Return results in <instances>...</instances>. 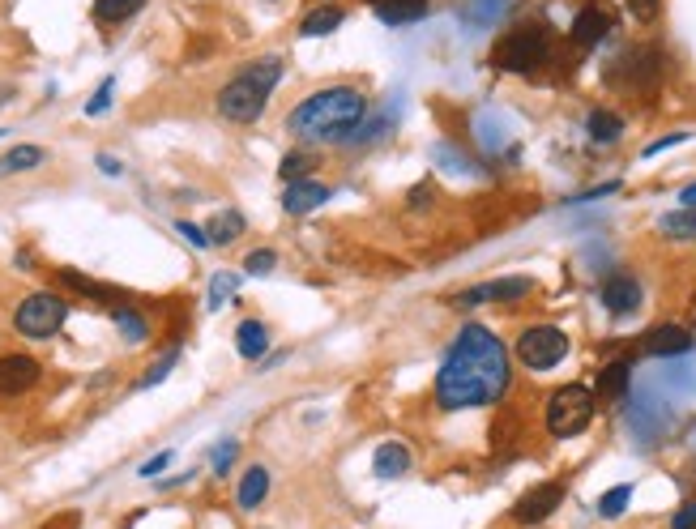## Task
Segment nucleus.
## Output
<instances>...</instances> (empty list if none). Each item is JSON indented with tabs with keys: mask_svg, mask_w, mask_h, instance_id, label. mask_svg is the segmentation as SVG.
Segmentation results:
<instances>
[{
	"mask_svg": "<svg viewBox=\"0 0 696 529\" xmlns=\"http://www.w3.org/2000/svg\"><path fill=\"white\" fill-rule=\"evenodd\" d=\"M513 384L509 346L487 325H462L436 372V406L440 410H479L496 406Z\"/></svg>",
	"mask_w": 696,
	"mask_h": 529,
	"instance_id": "obj_1",
	"label": "nucleus"
},
{
	"mask_svg": "<svg viewBox=\"0 0 696 529\" xmlns=\"http://www.w3.org/2000/svg\"><path fill=\"white\" fill-rule=\"evenodd\" d=\"M368 116H372V107H368V94L359 86H325V90L308 94L304 103L291 107L287 133L295 141H304V146H329V141L346 146V137H351Z\"/></svg>",
	"mask_w": 696,
	"mask_h": 529,
	"instance_id": "obj_2",
	"label": "nucleus"
},
{
	"mask_svg": "<svg viewBox=\"0 0 696 529\" xmlns=\"http://www.w3.org/2000/svg\"><path fill=\"white\" fill-rule=\"evenodd\" d=\"M278 82H282V60L278 56L244 64V69L235 73L223 90H218V99H214L218 116L231 120V124H257Z\"/></svg>",
	"mask_w": 696,
	"mask_h": 529,
	"instance_id": "obj_3",
	"label": "nucleus"
},
{
	"mask_svg": "<svg viewBox=\"0 0 696 529\" xmlns=\"http://www.w3.org/2000/svg\"><path fill=\"white\" fill-rule=\"evenodd\" d=\"M551 56V30L547 26H517L513 35H504L492 47V64L500 73H517L526 77L534 69H543Z\"/></svg>",
	"mask_w": 696,
	"mask_h": 529,
	"instance_id": "obj_4",
	"label": "nucleus"
},
{
	"mask_svg": "<svg viewBox=\"0 0 696 529\" xmlns=\"http://www.w3.org/2000/svg\"><path fill=\"white\" fill-rule=\"evenodd\" d=\"M594 410H598V402L585 384H564V389H556L547 402V431L556 440L581 436V431L594 423Z\"/></svg>",
	"mask_w": 696,
	"mask_h": 529,
	"instance_id": "obj_5",
	"label": "nucleus"
},
{
	"mask_svg": "<svg viewBox=\"0 0 696 529\" xmlns=\"http://www.w3.org/2000/svg\"><path fill=\"white\" fill-rule=\"evenodd\" d=\"M65 320H69V299H60L52 291H35L13 308V329L22 338H56Z\"/></svg>",
	"mask_w": 696,
	"mask_h": 529,
	"instance_id": "obj_6",
	"label": "nucleus"
},
{
	"mask_svg": "<svg viewBox=\"0 0 696 529\" xmlns=\"http://www.w3.org/2000/svg\"><path fill=\"white\" fill-rule=\"evenodd\" d=\"M568 355V333L556 325H530L517 338V359L530 367V372H551L560 367Z\"/></svg>",
	"mask_w": 696,
	"mask_h": 529,
	"instance_id": "obj_7",
	"label": "nucleus"
},
{
	"mask_svg": "<svg viewBox=\"0 0 696 529\" xmlns=\"http://www.w3.org/2000/svg\"><path fill=\"white\" fill-rule=\"evenodd\" d=\"M560 504H564V483H560V478H556V483H539V487H530V491L513 504V521H517V525H539V521H547Z\"/></svg>",
	"mask_w": 696,
	"mask_h": 529,
	"instance_id": "obj_8",
	"label": "nucleus"
},
{
	"mask_svg": "<svg viewBox=\"0 0 696 529\" xmlns=\"http://www.w3.org/2000/svg\"><path fill=\"white\" fill-rule=\"evenodd\" d=\"M43 380L39 359L30 355H0V397H22Z\"/></svg>",
	"mask_w": 696,
	"mask_h": 529,
	"instance_id": "obj_9",
	"label": "nucleus"
},
{
	"mask_svg": "<svg viewBox=\"0 0 696 529\" xmlns=\"http://www.w3.org/2000/svg\"><path fill=\"white\" fill-rule=\"evenodd\" d=\"M598 299H603V308H607L611 316H632V312L641 308L645 291H641V282L632 278V274H611V278L603 282V291H598Z\"/></svg>",
	"mask_w": 696,
	"mask_h": 529,
	"instance_id": "obj_10",
	"label": "nucleus"
},
{
	"mask_svg": "<svg viewBox=\"0 0 696 529\" xmlns=\"http://www.w3.org/2000/svg\"><path fill=\"white\" fill-rule=\"evenodd\" d=\"M692 346H696V338L684 325H658L641 338V350L645 355H654V359H679V355H688Z\"/></svg>",
	"mask_w": 696,
	"mask_h": 529,
	"instance_id": "obj_11",
	"label": "nucleus"
},
{
	"mask_svg": "<svg viewBox=\"0 0 696 529\" xmlns=\"http://www.w3.org/2000/svg\"><path fill=\"white\" fill-rule=\"evenodd\" d=\"M534 291V278L526 274H509V278H496V282H483V286H474V291L462 295V303L470 308V303H517V299H526Z\"/></svg>",
	"mask_w": 696,
	"mask_h": 529,
	"instance_id": "obj_12",
	"label": "nucleus"
},
{
	"mask_svg": "<svg viewBox=\"0 0 696 529\" xmlns=\"http://www.w3.org/2000/svg\"><path fill=\"white\" fill-rule=\"evenodd\" d=\"M329 201V188L325 184H316V180H291L287 192H282V210L287 214H312V210H321V205Z\"/></svg>",
	"mask_w": 696,
	"mask_h": 529,
	"instance_id": "obj_13",
	"label": "nucleus"
},
{
	"mask_svg": "<svg viewBox=\"0 0 696 529\" xmlns=\"http://www.w3.org/2000/svg\"><path fill=\"white\" fill-rule=\"evenodd\" d=\"M410 470V448L402 440H385L376 444V457H372V474L381 478V483H393V478H402Z\"/></svg>",
	"mask_w": 696,
	"mask_h": 529,
	"instance_id": "obj_14",
	"label": "nucleus"
},
{
	"mask_svg": "<svg viewBox=\"0 0 696 529\" xmlns=\"http://www.w3.org/2000/svg\"><path fill=\"white\" fill-rule=\"evenodd\" d=\"M573 43L577 47H594V43H603V35H611V18H607V9H598V5H585L577 18H573Z\"/></svg>",
	"mask_w": 696,
	"mask_h": 529,
	"instance_id": "obj_15",
	"label": "nucleus"
},
{
	"mask_svg": "<svg viewBox=\"0 0 696 529\" xmlns=\"http://www.w3.org/2000/svg\"><path fill=\"white\" fill-rule=\"evenodd\" d=\"M265 350H270V329H265L257 316L240 320V329H235V355L257 363V359H265Z\"/></svg>",
	"mask_w": 696,
	"mask_h": 529,
	"instance_id": "obj_16",
	"label": "nucleus"
},
{
	"mask_svg": "<svg viewBox=\"0 0 696 529\" xmlns=\"http://www.w3.org/2000/svg\"><path fill=\"white\" fill-rule=\"evenodd\" d=\"M372 13L385 26H410L427 18V0H372Z\"/></svg>",
	"mask_w": 696,
	"mask_h": 529,
	"instance_id": "obj_17",
	"label": "nucleus"
},
{
	"mask_svg": "<svg viewBox=\"0 0 696 529\" xmlns=\"http://www.w3.org/2000/svg\"><path fill=\"white\" fill-rule=\"evenodd\" d=\"M265 495H270V470H265V466L244 470L240 487H235V504H240L244 512H257L265 504Z\"/></svg>",
	"mask_w": 696,
	"mask_h": 529,
	"instance_id": "obj_18",
	"label": "nucleus"
},
{
	"mask_svg": "<svg viewBox=\"0 0 696 529\" xmlns=\"http://www.w3.org/2000/svg\"><path fill=\"white\" fill-rule=\"evenodd\" d=\"M342 22H346L342 5H316L312 13H304V22H299V35H304V39H325V35H334Z\"/></svg>",
	"mask_w": 696,
	"mask_h": 529,
	"instance_id": "obj_19",
	"label": "nucleus"
},
{
	"mask_svg": "<svg viewBox=\"0 0 696 529\" xmlns=\"http://www.w3.org/2000/svg\"><path fill=\"white\" fill-rule=\"evenodd\" d=\"M585 133H590L594 146H615L620 133H624V120L615 116V111H607V107H594L590 116H585Z\"/></svg>",
	"mask_w": 696,
	"mask_h": 529,
	"instance_id": "obj_20",
	"label": "nucleus"
},
{
	"mask_svg": "<svg viewBox=\"0 0 696 529\" xmlns=\"http://www.w3.org/2000/svg\"><path fill=\"white\" fill-rule=\"evenodd\" d=\"M43 158H47L43 146H13V150H5V154H0V180H9V175H22V171L43 167Z\"/></svg>",
	"mask_w": 696,
	"mask_h": 529,
	"instance_id": "obj_21",
	"label": "nucleus"
},
{
	"mask_svg": "<svg viewBox=\"0 0 696 529\" xmlns=\"http://www.w3.org/2000/svg\"><path fill=\"white\" fill-rule=\"evenodd\" d=\"M244 214L240 210H223V214H214L210 222H205V235H210V244H218V248H227V244H235V239L244 235Z\"/></svg>",
	"mask_w": 696,
	"mask_h": 529,
	"instance_id": "obj_22",
	"label": "nucleus"
},
{
	"mask_svg": "<svg viewBox=\"0 0 696 529\" xmlns=\"http://www.w3.org/2000/svg\"><path fill=\"white\" fill-rule=\"evenodd\" d=\"M112 320H116L120 338L129 342V346H141V342L150 338V320L141 316L137 308H124V303H116V308H112Z\"/></svg>",
	"mask_w": 696,
	"mask_h": 529,
	"instance_id": "obj_23",
	"label": "nucleus"
},
{
	"mask_svg": "<svg viewBox=\"0 0 696 529\" xmlns=\"http://www.w3.org/2000/svg\"><path fill=\"white\" fill-rule=\"evenodd\" d=\"M628 380H632V363H628V359L607 363L603 372H598V397H607V402L624 397V393H628Z\"/></svg>",
	"mask_w": 696,
	"mask_h": 529,
	"instance_id": "obj_24",
	"label": "nucleus"
},
{
	"mask_svg": "<svg viewBox=\"0 0 696 529\" xmlns=\"http://www.w3.org/2000/svg\"><path fill=\"white\" fill-rule=\"evenodd\" d=\"M146 9V0H94V22L103 26H124L129 18Z\"/></svg>",
	"mask_w": 696,
	"mask_h": 529,
	"instance_id": "obj_25",
	"label": "nucleus"
},
{
	"mask_svg": "<svg viewBox=\"0 0 696 529\" xmlns=\"http://www.w3.org/2000/svg\"><path fill=\"white\" fill-rule=\"evenodd\" d=\"M504 9H509V0H466L462 18H466V26H474V30H492V26L504 18Z\"/></svg>",
	"mask_w": 696,
	"mask_h": 529,
	"instance_id": "obj_26",
	"label": "nucleus"
},
{
	"mask_svg": "<svg viewBox=\"0 0 696 529\" xmlns=\"http://www.w3.org/2000/svg\"><path fill=\"white\" fill-rule=\"evenodd\" d=\"M389 133H393V116H368L346 137V146H372V141H385Z\"/></svg>",
	"mask_w": 696,
	"mask_h": 529,
	"instance_id": "obj_27",
	"label": "nucleus"
},
{
	"mask_svg": "<svg viewBox=\"0 0 696 529\" xmlns=\"http://www.w3.org/2000/svg\"><path fill=\"white\" fill-rule=\"evenodd\" d=\"M240 291V274H227V269H218V274L210 278V295H205V303H210V312H218L223 303Z\"/></svg>",
	"mask_w": 696,
	"mask_h": 529,
	"instance_id": "obj_28",
	"label": "nucleus"
},
{
	"mask_svg": "<svg viewBox=\"0 0 696 529\" xmlns=\"http://www.w3.org/2000/svg\"><path fill=\"white\" fill-rule=\"evenodd\" d=\"M662 235H675V239H696V210H684V205H679L675 214L662 218Z\"/></svg>",
	"mask_w": 696,
	"mask_h": 529,
	"instance_id": "obj_29",
	"label": "nucleus"
},
{
	"mask_svg": "<svg viewBox=\"0 0 696 529\" xmlns=\"http://www.w3.org/2000/svg\"><path fill=\"white\" fill-rule=\"evenodd\" d=\"M628 500H632V487H628V483H624V487H611L603 500H598V517H603V521L624 517V512H628Z\"/></svg>",
	"mask_w": 696,
	"mask_h": 529,
	"instance_id": "obj_30",
	"label": "nucleus"
},
{
	"mask_svg": "<svg viewBox=\"0 0 696 529\" xmlns=\"http://www.w3.org/2000/svg\"><path fill=\"white\" fill-rule=\"evenodd\" d=\"M312 163H316V158L308 154V150H291L287 158H282V167H278V175H282V180H308V171H312Z\"/></svg>",
	"mask_w": 696,
	"mask_h": 529,
	"instance_id": "obj_31",
	"label": "nucleus"
},
{
	"mask_svg": "<svg viewBox=\"0 0 696 529\" xmlns=\"http://www.w3.org/2000/svg\"><path fill=\"white\" fill-rule=\"evenodd\" d=\"M112 99H116V77H103L99 90H94V94H90V103H86V116H90V120L107 116V111H112Z\"/></svg>",
	"mask_w": 696,
	"mask_h": 529,
	"instance_id": "obj_32",
	"label": "nucleus"
},
{
	"mask_svg": "<svg viewBox=\"0 0 696 529\" xmlns=\"http://www.w3.org/2000/svg\"><path fill=\"white\" fill-rule=\"evenodd\" d=\"M176 363H180V346H171L167 355L158 359L154 367H146V376L137 380V389H154V384H163V380H167V372H171V367H176Z\"/></svg>",
	"mask_w": 696,
	"mask_h": 529,
	"instance_id": "obj_33",
	"label": "nucleus"
},
{
	"mask_svg": "<svg viewBox=\"0 0 696 529\" xmlns=\"http://www.w3.org/2000/svg\"><path fill=\"white\" fill-rule=\"evenodd\" d=\"M432 158H436L440 167H449V175H470V171H474L470 158H462V154H457L453 146H445V141H440V146L432 150Z\"/></svg>",
	"mask_w": 696,
	"mask_h": 529,
	"instance_id": "obj_34",
	"label": "nucleus"
},
{
	"mask_svg": "<svg viewBox=\"0 0 696 529\" xmlns=\"http://www.w3.org/2000/svg\"><path fill=\"white\" fill-rule=\"evenodd\" d=\"M56 278L65 282V286H73V291H82V295H94V299H107V295H112V291H107V286H99V282L82 278V274H77V269H60Z\"/></svg>",
	"mask_w": 696,
	"mask_h": 529,
	"instance_id": "obj_35",
	"label": "nucleus"
},
{
	"mask_svg": "<svg viewBox=\"0 0 696 529\" xmlns=\"http://www.w3.org/2000/svg\"><path fill=\"white\" fill-rule=\"evenodd\" d=\"M274 265H278V252L274 248H257V252H248L244 256V274H274Z\"/></svg>",
	"mask_w": 696,
	"mask_h": 529,
	"instance_id": "obj_36",
	"label": "nucleus"
},
{
	"mask_svg": "<svg viewBox=\"0 0 696 529\" xmlns=\"http://www.w3.org/2000/svg\"><path fill=\"white\" fill-rule=\"evenodd\" d=\"M628 5V13L637 18L641 26H650V22H658V13H662V0H624Z\"/></svg>",
	"mask_w": 696,
	"mask_h": 529,
	"instance_id": "obj_37",
	"label": "nucleus"
},
{
	"mask_svg": "<svg viewBox=\"0 0 696 529\" xmlns=\"http://www.w3.org/2000/svg\"><path fill=\"white\" fill-rule=\"evenodd\" d=\"M235 453H240V444H235V440H223V444H218V448H214V457H210V466H214V474H218V478H223V474L231 470V461H235Z\"/></svg>",
	"mask_w": 696,
	"mask_h": 529,
	"instance_id": "obj_38",
	"label": "nucleus"
},
{
	"mask_svg": "<svg viewBox=\"0 0 696 529\" xmlns=\"http://www.w3.org/2000/svg\"><path fill=\"white\" fill-rule=\"evenodd\" d=\"M176 231H180V235H184V239H188V244H193L197 252H205V248H214V244H210V235H205V227H197V222H188V218H180V222H176Z\"/></svg>",
	"mask_w": 696,
	"mask_h": 529,
	"instance_id": "obj_39",
	"label": "nucleus"
},
{
	"mask_svg": "<svg viewBox=\"0 0 696 529\" xmlns=\"http://www.w3.org/2000/svg\"><path fill=\"white\" fill-rule=\"evenodd\" d=\"M688 137H692V133H667L662 141H654V146H645V150H641V158H658L662 150H675V146H684Z\"/></svg>",
	"mask_w": 696,
	"mask_h": 529,
	"instance_id": "obj_40",
	"label": "nucleus"
},
{
	"mask_svg": "<svg viewBox=\"0 0 696 529\" xmlns=\"http://www.w3.org/2000/svg\"><path fill=\"white\" fill-rule=\"evenodd\" d=\"M171 457H176V453H171V448H163V453H158V457H150V461H146V466H141L137 474H141V478H154V474H163V470L171 466Z\"/></svg>",
	"mask_w": 696,
	"mask_h": 529,
	"instance_id": "obj_41",
	"label": "nucleus"
},
{
	"mask_svg": "<svg viewBox=\"0 0 696 529\" xmlns=\"http://www.w3.org/2000/svg\"><path fill=\"white\" fill-rule=\"evenodd\" d=\"M671 529H696V500H688L684 508L671 517Z\"/></svg>",
	"mask_w": 696,
	"mask_h": 529,
	"instance_id": "obj_42",
	"label": "nucleus"
},
{
	"mask_svg": "<svg viewBox=\"0 0 696 529\" xmlns=\"http://www.w3.org/2000/svg\"><path fill=\"white\" fill-rule=\"evenodd\" d=\"M94 163H99L103 175H112V180H116V175H124V163H120L116 154H94Z\"/></svg>",
	"mask_w": 696,
	"mask_h": 529,
	"instance_id": "obj_43",
	"label": "nucleus"
},
{
	"mask_svg": "<svg viewBox=\"0 0 696 529\" xmlns=\"http://www.w3.org/2000/svg\"><path fill=\"white\" fill-rule=\"evenodd\" d=\"M82 525V512H60V517H52L43 529H77Z\"/></svg>",
	"mask_w": 696,
	"mask_h": 529,
	"instance_id": "obj_44",
	"label": "nucleus"
},
{
	"mask_svg": "<svg viewBox=\"0 0 696 529\" xmlns=\"http://www.w3.org/2000/svg\"><path fill=\"white\" fill-rule=\"evenodd\" d=\"M679 205H684V210H696V184H688L684 192H679Z\"/></svg>",
	"mask_w": 696,
	"mask_h": 529,
	"instance_id": "obj_45",
	"label": "nucleus"
},
{
	"mask_svg": "<svg viewBox=\"0 0 696 529\" xmlns=\"http://www.w3.org/2000/svg\"><path fill=\"white\" fill-rule=\"evenodd\" d=\"M188 478H193V470H188V474H171V478H158V487H180V483H188Z\"/></svg>",
	"mask_w": 696,
	"mask_h": 529,
	"instance_id": "obj_46",
	"label": "nucleus"
},
{
	"mask_svg": "<svg viewBox=\"0 0 696 529\" xmlns=\"http://www.w3.org/2000/svg\"><path fill=\"white\" fill-rule=\"evenodd\" d=\"M0 137H9V128H0Z\"/></svg>",
	"mask_w": 696,
	"mask_h": 529,
	"instance_id": "obj_47",
	"label": "nucleus"
},
{
	"mask_svg": "<svg viewBox=\"0 0 696 529\" xmlns=\"http://www.w3.org/2000/svg\"><path fill=\"white\" fill-rule=\"evenodd\" d=\"M692 312H696V295H692Z\"/></svg>",
	"mask_w": 696,
	"mask_h": 529,
	"instance_id": "obj_48",
	"label": "nucleus"
}]
</instances>
